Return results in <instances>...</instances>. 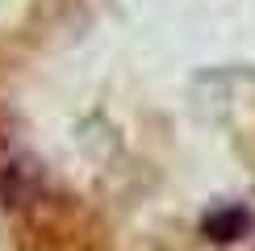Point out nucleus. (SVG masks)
Wrapping results in <instances>:
<instances>
[{"instance_id":"f257e3e1","label":"nucleus","mask_w":255,"mask_h":251,"mask_svg":"<svg viewBox=\"0 0 255 251\" xmlns=\"http://www.w3.org/2000/svg\"><path fill=\"white\" fill-rule=\"evenodd\" d=\"M247 226H251V218L243 214V209H218V214H209V218H205V230H209L214 239H222V243L239 239Z\"/></svg>"}]
</instances>
